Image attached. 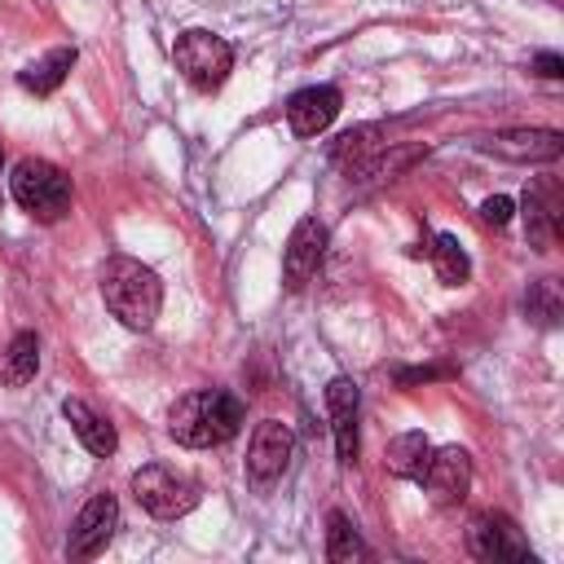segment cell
Masks as SVG:
<instances>
[{
  "instance_id": "6da1fadb",
  "label": "cell",
  "mask_w": 564,
  "mask_h": 564,
  "mask_svg": "<svg viewBox=\"0 0 564 564\" xmlns=\"http://www.w3.org/2000/svg\"><path fill=\"white\" fill-rule=\"evenodd\" d=\"M242 427V401L225 388H198L185 392L172 410H167V432L176 445L185 449H207V445H225L229 436H238Z\"/></svg>"
},
{
  "instance_id": "7a4b0ae2",
  "label": "cell",
  "mask_w": 564,
  "mask_h": 564,
  "mask_svg": "<svg viewBox=\"0 0 564 564\" xmlns=\"http://www.w3.org/2000/svg\"><path fill=\"white\" fill-rule=\"evenodd\" d=\"M101 300L106 308L128 326V330H150L159 308H163V282L154 269H145L141 260L115 256L101 269Z\"/></svg>"
},
{
  "instance_id": "3957f363",
  "label": "cell",
  "mask_w": 564,
  "mask_h": 564,
  "mask_svg": "<svg viewBox=\"0 0 564 564\" xmlns=\"http://www.w3.org/2000/svg\"><path fill=\"white\" fill-rule=\"evenodd\" d=\"M9 189H13V203L44 225H53L70 212V181L48 159H22L9 176Z\"/></svg>"
},
{
  "instance_id": "277c9868",
  "label": "cell",
  "mask_w": 564,
  "mask_h": 564,
  "mask_svg": "<svg viewBox=\"0 0 564 564\" xmlns=\"http://www.w3.org/2000/svg\"><path fill=\"white\" fill-rule=\"evenodd\" d=\"M172 62H176V70L185 75L189 88L216 93L234 70V48L212 31H185L172 44Z\"/></svg>"
},
{
  "instance_id": "5b68a950",
  "label": "cell",
  "mask_w": 564,
  "mask_h": 564,
  "mask_svg": "<svg viewBox=\"0 0 564 564\" xmlns=\"http://www.w3.org/2000/svg\"><path fill=\"white\" fill-rule=\"evenodd\" d=\"M132 498L141 502V511H150V516H159V520H176V516L194 511L198 485H194L189 476L163 467V463H150V467H141V471L132 476Z\"/></svg>"
},
{
  "instance_id": "8992f818",
  "label": "cell",
  "mask_w": 564,
  "mask_h": 564,
  "mask_svg": "<svg viewBox=\"0 0 564 564\" xmlns=\"http://www.w3.org/2000/svg\"><path fill=\"white\" fill-rule=\"evenodd\" d=\"M467 546H471L476 560H489V564H502V560H507V564H524V560H533L529 538H524L520 524H516L511 516H502V511L476 516L471 529H467Z\"/></svg>"
},
{
  "instance_id": "52a82bcc",
  "label": "cell",
  "mask_w": 564,
  "mask_h": 564,
  "mask_svg": "<svg viewBox=\"0 0 564 564\" xmlns=\"http://www.w3.org/2000/svg\"><path fill=\"white\" fill-rule=\"evenodd\" d=\"M115 529H119V502H115V494H93V498L79 507L75 524H70L66 555H70V560H93V555H101L106 542L115 538Z\"/></svg>"
},
{
  "instance_id": "ba28073f",
  "label": "cell",
  "mask_w": 564,
  "mask_h": 564,
  "mask_svg": "<svg viewBox=\"0 0 564 564\" xmlns=\"http://www.w3.org/2000/svg\"><path fill=\"white\" fill-rule=\"evenodd\" d=\"M419 485L427 489V498H432L436 507H454V502H463L467 489H471V454H467L463 445L432 449V458H427Z\"/></svg>"
},
{
  "instance_id": "9c48e42d",
  "label": "cell",
  "mask_w": 564,
  "mask_h": 564,
  "mask_svg": "<svg viewBox=\"0 0 564 564\" xmlns=\"http://www.w3.org/2000/svg\"><path fill=\"white\" fill-rule=\"evenodd\" d=\"M291 449H295V436L286 423L278 419H264L256 432H251V445H247V476L256 485H273L286 463H291Z\"/></svg>"
},
{
  "instance_id": "30bf717a",
  "label": "cell",
  "mask_w": 564,
  "mask_h": 564,
  "mask_svg": "<svg viewBox=\"0 0 564 564\" xmlns=\"http://www.w3.org/2000/svg\"><path fill=\"white\" fill-rule=\"evenodd\" d=\"M322 251H326V225H322L317 216H304V220L291 229L286 251H282V278H286L291 291H300V286L317 273Z\"/></svg>"
},
{
  "instance_id": "8fae6325",
  "label": "cell",
  "mask_w": 564,
  "mask_h": 564,
  "mask_svg": "<svg viewBox=\"0 0 564 564\" xmlns=\"http://www.w3.org/2000/svg\"><path fill=\"white\" fill-rule=\"evenodd\" d=\"M489 154L498 159H516V163H551L564 150V137L555 128H511L485 141Z\"/></svg>"
},
{
  "instance_id": "7c38bea8",
  "label": "cell",
  "mask_w": 564,
  "mask_h": 564,
  "mask_svg": "<svg viewBox=\"0 0 564 564\" xmlns=\"http://www.w3.org/2000/svg\"><path fill=\"white\" fill-rule=\"evenodd\" d=\"M339 115V88L330 84H313V88H300L291 101H286V123L295 137H317L335 123Z\"/></svg>"
},
{
  "instance_id": "4fadbf2b",
  "label": "cell",
  "mask_w": 564,
  "mask_h": 564,
  "mask_svg": "<svg viewBox=\"0 0 564 564\" xmlns=\"http://www.w3.org/2000/svg\"><path fill=\"white\" fill-rule=\"evenodd\" d=\"M524 234L538 251H551L560 238V189L555 181H533L524 189Z\"/></svg>"
},
{
  "instance_id": "5bb4252c",
  "label": "cell",
  "mask_w": 564,
  "mask_h": 564,
  "mask_svg": "<svg viewBox=\"0 0 564 564\" xmlns=\"http://www.w3.org/2000/svg\"><path fill=\"white\" fill-rule=\"evenodd\" d=\"M326 410H330L339 463H357V383L344 379V375L330 379V383H326Z\"/></svg>"
},
{
  "instance_id": "9a60e30c",
  "label": "cell",
  "mask_w": 564,
  "mask_h": 564,
  "mask_svg": "<svg viewBox=\"0 0 564 564\" xmlns=\"http://www.w3.org/2000/svg\"><path fill=\"white\" fill-rule=\"evenodd\" d=\"M62 419L70 423V432L79 436V445L88 449V454H115V445H119V436H115V427L97 414V410H88L79 397H70V401H62Z\"/></svg>"
},
{
  "instance_id": "2e32d148",
  "label": "cell",
  "mask_w": 564,
  "mask_h": 564,
  "mask_svg": "<svg viewBox=\"0 0 564 564\" xmlns=\"http://www.w3.org/2000/svg\"><path fill=\"white\" fill-rule=\"evenodd\" d=\"M70 66H75V48H53V53H44L40 62L22 66V70H18V84H22L26 93H35V97H48V93L62 88V79L70 75Z\"/></svg>"
},
{
  "instance_id": "e0dca14e",
  "label": "cell",
  "mask_w": 564,
  "mask_h": 564,
  "mask_svg": "<svg viewBox=\"0 0 564 564\" xmlns=\"http://www.w3.org/2000/svg\"><path fill=\"white\" fill-rule=\"evenodd\" d=\"M330 154H335V163H344L348 172H366L379 154H383V132L379 128H352V132H344L335 145H330Z\"/></svg>"
},
{
  "instance_id": "ac0fdd59",
  "label": "cell",
  "mask_w": 564,
  "mask_h": 564,
  "mask_svg": "<svg viewBox=\"0 0 564 564\" xmlns=\"http://www.w3.org/2000/svg\"><path fill=\"white\" fill-rule=\"evenodd\" d=\"M427 458H432V441H427L423 432H401V436H392L383 463H388L392 476H401V480H419L423 467H427Z\"/></svg>"
},
{
  "instance_id": "d6986e66",
  "label": "cell",
  "mask_w": 564,
  "mask_h": 564,
  "mask_svg": "<svg viewBox=\"0 0 564 564\" xmlns=\"http://www.w3.org/2000/svg\"><path fill=\"white\" fill-rule=\"evenodd\" d=\"M35 370H40V339L31 330H18L9 339V348H4V357H0V379L22 388V383L35 379Z\"/></svg>"
},
{
  "instance_id": "ffe728a7",
  "label": "cell",
  "mask_w": 564,
  "mask_h": 564,
  "mask_svg": "<svg viewBox=\"0 0 564 564\" xmlns=\"http://www.w3.org/2000/svg\"><path fill=\"white\" fill-rule=\"evenodd\" d=\"M524 313H529V322L542 326V330L560 326V317H564L560 282H555V278H538V282H529V291H524Z\"/></svg>"
},
{
  "instance_id": "44dd1931",
  "label": "cell",
  "mask_w": 564,
  "mask_h": 564,
  "mask_svg": "<svg viewBox=\"0 0 564 564\" xmlns=\"http://www.w3.org/2000/svg\"><path fill=\"white\" fill-rule=\"evenodd\" d=\"M326 524H330V529H326V555H330V564L366 560V542H361V533L352 529V520H348L344 511H330Z\"/></svg>"
},
{
  "instance_id": "7402d4cb",
  "label": "cell",
  "mask_w": 564,
  "mask_h": 564,
  "mask_svg": "<svg viewBox=\"0 0 564 564\" xmlns=\"http://www.w3.org/2000/svg\"><path fill=\"white\" fill-rule=\"evenodd\" d=\"M427 256H432V264H436V278H441L445 286H458V282H467V273H471V260H467V251L458 247V238L441 234V238L427 247Z\"/></svg>"
},
{
  "instance_id": "603a6c76",
  "label": "cell",
  "mask_w": 564,
  "mask_h": 564,
  "mask_svg": "<svg viewBox=\"0 0 564 564\" xmlns=\"http://www.w3.org/2000/svg\"><path fill=\"white\" fill-rule=\"evenodd\" d=\"M511 212H516V203H511L507 194H494V198H485V203H480V216H485L489 225H507V220H511Z\"/></svg>"
},
{
  "instance_id": "cb8c5ba5",
  "label": "cell",
  "mask_w": 564,
  "mask_h": 564,
  "mask_svg": "<svg viewBox=\"0 0 564 564\" xmlns=\"http://www.w3.org/2000/svg\"><path fill=\"white\" fill-rule=\"evenodd\" d=\"M533 66H538V75H542V79H560V75H564V62H560L555 53H538V57H533Z\"/></svg>"
},
{
  "instance_id": "d4e9b609",
  "label": "cell",
  "mask_w": 564,
  "mask_h": 564,
  "mask_svg": "<svg viewBox=\"0 0 564 564\" xmlns=\"http://www.w3.org/2000/svg\"><path fill=\"white\" fill-rule=\"evenodd\" d=\"M0 163H4V154H0Z\"/></svg>"
}]
</instances>
